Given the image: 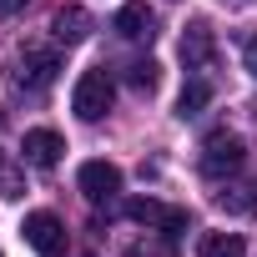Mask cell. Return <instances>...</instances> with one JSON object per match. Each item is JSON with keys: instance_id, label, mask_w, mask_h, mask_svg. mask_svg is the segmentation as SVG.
Listing matches in <instances>:
<instances>
[{"instance_id": "cell-14", "label": "cell", "mask_w": 257, "mask_h": 257, "mask_svg": "<svg viewBox=\"0 0 257 257\" xmlns=\"http://www.w3.org/2000/svg\"><path fill=\"white\" fill-rule=\"evenodd\" d=\"M217 202L232 212H247V207H257V187H227V192H217Z\"/></svg>"}, {"instance_id": "cell-15", "label": "cell", "mask_w": 257, "mask_h": 257, "mask_svg": "<svg viewBox=\"0 0 257 257\" xmlns=\"http://www.w3.org/2000/svg\"><path fill=\"white\" fill-rule=\"evenodd\" d=\"M0 197H21V167H11L0 157Z\"/></svg>"}, {"instance_id": "cell-9", "label": "cell", "mask_w": 257, "mask_h": 257, "mask_svg": "<svg viewBox=\"0 0 257 257\" xmlns=\"http://www.w3.org/2000/svg\"><path fill=\"white\" fill-rule=\"evenodd\" d=\"M51 36H56V46H81V41L91 36V16H86L81 6H61V11L51 16Z\"/></svg>"}, {"instance_id": "cell-7", "label": "cell", "mask_w": 257, "mask_h": 257, "mask_svg": "<svg viewBox=\"0 0 257 257\" xmlns=\"http://www.w3.org/2000/svg\"><path fill=\"white\" fill-rule=\"evenodd\" d=\"M111 31L126 36V41H152L157 36V16L147 11V0H126L116 11V21H111Z\"/></svg>"}, {"instance_id": "cell-3", "label": "cell", "mask_w": 257, "mask_h": 257, "mask_svg": "<svg viewBox=\"0 0 257 257\" xmlns=\"http://www.w3.org/2000/svg\"><path fill=\"white\" fill-rule=\"evenodd\" d=\"M242 162H247V152H242V142L232 137V132H212L207 142H202V172L207 177H232V172H242Z\"/></svg>"}, {"instance_id": "cell-16", "label": "cell", "mask_w": 257, "mask_h": 257, "mask_svg": "<svg viewBox=\"0 0 257 257\" xmlns=\"http://www.w3.org/2000/svg\"><path fill=\"white\" fill-rule=\"evenodd\" d=\"M242 61H247V71H252V76H257V36H252V41H247V46H242Z\"/></svg>"}, {"instance_id": "cell-10", "label": "cell", "mask_w": 257, "mask_h": 257, "mask_svg": "<svg viewBox=\"0 0 257 257\" xmlns=\"http://www.w3.org/2000/svg\"><path fill=\"white\" fill-rule=\"evenodd\" d=\"M182 61H187V71H202V66L212 61V31H207V26H187V36H182Z\"/></svg>"}, {"instance_id": "cell-17", "label": "cell", "mask_w": 257, "mask_h": 257, "mask_svg": "<svg viewBox=\"0 0 257 257\" xmlns=\"http://www.w3.org/2000/svg\"><path fill=\"white\" fill-rule=\"evenodd\" d=\"M21 6H26V0H0V16H16Z\"/></svg>"}, {"instance_id": "cell-6", "label": "cell", "mask_w": 257, "mask_h": 257, "mask_svg": "<svg viewBox=\"0 0 257 257\" xmlns=\"http://www.w3.org/2000/svg\"><path fill=\"white\" fill-rule=\"evenodd\" d=\"M61 152H66V142H61V132H51V126H36V132H26V142H21V157L36 172H51L61 162Z\"/></svg>"}, {"instance_id": "cell-2", "label": "cell", "mask_w": 257, "mask_h": 257, "mask_svg": "<svg viewBox=\"0 0 257 257\" xmlns=\"http://www.w3.org/2000/svg\"><path fill=\"white\" fill-rule=\"evenodd\" d=\"M56 76H61V51H56V46H26V51H21V61H16V86L46 91Z\"/></svg>"}, {"instance_id": "cell-1", "label": "cell", "mask_w": 257, "mask_h": 257, "mask_svg": "<svg viewBox=\"0 0 257 257\" xmlns=\"http://www.w3.org/2000/svg\"><path fill=\"white\" fill-rule=\"evenodd\" d=\"M111 101H116V86H111L106 71H86V76L76 81V91H71V111H76L81 121H101V116L111 111Z\"/></svg>"}, {"instance_id": "cell-13", "label": "cell", "mask_w": 257, "mask_h": 257, "mask_svg": "<svg viewBox=\"0 0 257 257\" xmlns=\"http://www.w3.org/2000/svg\"><path fill=\"white\" fill-rule=\"evenodd\" d=\"M207 101H212V86H207L202 76H192V81L182 86V96H177V116H197Z\"/></svg>"}, {"instance_id": "cell-11", "label": "cell", "mask_w": 257, "mask_h": 257, "mask_svg": "<svg viewBox=\"0 0 257 257\" xmlns=\"http://www.w3.org/2000/svg\"><path fill=\"white\" fill-rule=\"evenodd\" d=\"M126 86H132L137 96H152L162 86V66L157 61H132V66H126Z\"/></svg>"}, {"instance_id": "cell-12", "label": "cell", "mask_w": 257, "mask_h": 257, "mask_svg": "<svg viewBox=\"0 0 257 257\" xmlns=\"http://www.w3.org/2000/svg\"><path fill=\"white\" fill-rule=\"evenodd\" d=\"M242 252H247V247H242L237 232H207L202 247H197V257H242Z\"/></svg>"}, {"instance_id": "cell-4", "label": "cell", "mask_w": 257, "mask_h": 257, "mask_svg": "<svg viewBox=\"0 0 257 257\" xmlns=\"http://www.w3.org/2000/svg\"><path fill=\"white\" fill-rule=\"evenodd\" d=\"M76 187H81V197H86L91 207H101V202H111V197L121 192V172H116L111 162H86V167L76 172Z\"/></svg>"}, {"instance_id": "cell-8", "label": "cell", "mask_w": 257, "mask_h": 257, "mask_svg": "<svg viewBox=\"0 0 257 257\" xmlns=\"http://www.w3.org/2000/svg\"><path fill=\"white\" fill-rule=\"evenodd\" d=\"M126 217L142 222V227H162V232H182V227H187V212H182V207H162V202H152V197H137L132 207H126Z\"/></svg>"}, {"instance_id": "cell-5", "label": "cell", "mask_w": 257, "mask_h": 257, "mask_svg": "<svg viewBox=\"0 0 257 257\" xmlns=\"http://www.w3.org/2000/svg\"><path fill=\"white\" fill-rule=\"evenodd\" d=\"M21 232H26V242H31L41 257H61V252H66V227H61L56 212H31Z\"/></svg>"}]
</instances>
